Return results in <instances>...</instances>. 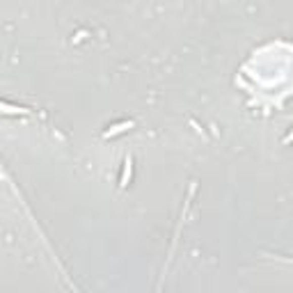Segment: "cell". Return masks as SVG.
<instances>
[{
	"instance_id": "6da1fadb",
	"label": "cell",
	"mask_w": 293,
	"mask_h": 293,
	"mask_svg": "<svg viewBox=\"0 0 293 293\" xmlns=\"http://www.w3.org/2000/svg\"><path fill=\"white\" fill-rule=\"evenodd\" d=\"M133 126H135V121H119V124H115L112 129L103 131V138H115V135H119V133H124V131L133 129Z\"/></svg>"
},
{
	"instance_id": "7a4b0ae2",
	"label": "cell",
	"mask_w": 293,
	"mask_h": 293,
	"mask_svg": "<svg viewBox=\"0 0 293 293\" xmlns=\"http://www.w3.org/2000/svg\"><path fill=\"white\" fill-rule=\"evenodd\" d=\"M131 172H133V158H126L124 160V172H121V179H119V188H126L131 181Z\"/></svg>"
}]
</instances>
